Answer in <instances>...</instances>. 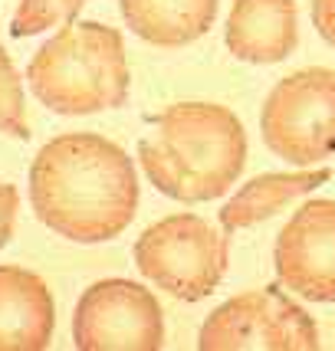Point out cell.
<instances>
[{
    "label": "cell",
    "mask_w": 335,
    "mask_h": 351,
    "mask_svg": "<svg viewBox=\"0 0 335 351\" xmlns=\"http://www.w3.org/2000/svg\"><path fill=\"white\" fill-rule=\"evenodd\" d=\"M135 161L95 132H66L46 141L30 165L36 220L73 243L115 240L138 214Z\"/></svg>",
    "instance_id": "6da1fadb"
},
{
    "label": "cell",
    "mask_w": 335,
    "mask_h": 351,
    "mask_svg": "<svg viewBox=\"0 0 335 351\" xmlns=\"http://www.w3.org/2000/svg\"><path fill=\"white\" fill-rule=\"evenodd\" d=\"M138 161L165 197L207 204L224 197L246 165L244 122L217 102H174L141 138Z\"/></svg>",
    "instance_id": "7a4b0ae2"
},
{
    "label": "cell",
    "mask_w": 335,
    "mask_h": 351,
    "mask_svg": "<svg viewBox=\"0 0 335 351\" xmlns=\"http://www.w3.org/2000/svg\"><path fill=\"white\" fill-rule=\"evenodd\" d=\"M33 95L56 115H95L128 102L125 40L115 27L62 23L27 66Z\"/></svg>",
    "instance_id": "3957f363"
},
{
    "label": "cell",
    "mask_w": 335,
    "mask_h": 351,
    "mask_svg": "<svg viewBox=\"0 0 335 351\" xmlns=\"http://www.w3.org/2000/svg\"><path fill=\"white\" fill-rule=\"evenodd\" d=\"M135 266L145 279L181 302L207 299L227 276L230 246L224 230L198 214H171L135 240Z\"/></svg>",
    "instance_id": "277c9868"
},
{
    "label": "cell",
    "mask_w": 335,
    "mask_h": 351,
    "mask_svg": "<svg viewBox=\"0 0 335 351\" xmlns=\"http://www.w3.org/2000/svg\"><path fill=\"white\" fill-rule=\"evenodd\" d=\"M263 145L296 168L335 154V69L309 66L276 82L259 112Z\"/></svg>",
    "instance_id": "5b68a950"
},
{
    "label": "cell",
    "mask_w": 335,
    "mask_h": 351,
    "mask_svg": "<svg viewBox=\"0 0 335 351\" xmlns=\"http://www.w3.org/2000/svg\"><path fill=\"white\" fill-rule=\"evenodd\" d=\"M200 351H316V319L279 286L240 292L217 306L198 332Z\"/></svg>",
    "instance_id": "8992f818"
},
{
    "label": "cell",
    "mask_w": 335,
    "mask_h": 351,
    "mask_svg": "<svg viewBox=\"0 0 335 351\" xmlns=\"http://www.w3.org/2000/svg\"><path fill=\"white\" fill-rule=\"evenodd\" d=\"M73 341L79 351H158L165 348V315L141 282L99 279L79 295Z\"/></svg>",
    "instance_id": "52a82bcc"
},
{
    "label": "cell",
    "mask_w": 335,
    "mask_h": 351,
    "mask_svg": "<svg viewBox=\"0 0 335 351\" xmlns=\"http://www.w3.org/2000/svg\"><path fill=\"white\" fill-rule=\"evenodd\" d=\"M279 282L309 302H335V200H305L273 246Z\"/></svg>",
    "instance_id": "ba28073f"
},
{
    "label": "cell",
    "mask_w": 335,
    "mask_h": 351,
    "mask_svg": "<svg viewBox=\"0 0 335 351\" xmlns=\"http://www.w3.org/2000/svg\"><path fill=\"white\" fill-rule=\"evenodd\" d=\"M224 43L237 60L253 66L290 60L299 43L296 0H233Z\"/></svg>",
    "instance_id": "9c48e42d"
},
{
    "label": "cell",
    "mask_w": 335,
    "mask_h": 351,
    "mask_svg": "<svg viewBox=\"0 0 335 351\" xmlns=\"http://www.w3.org/2000/svg\"><path fill=\"white\" fill-rule=\"evenodd\" d=\"M56 306L43 276L0 266V351H43L53 341Z\"/></svg>",
    "instance_id": "30bf717a"
},
{
    "label": "cell",
    "mask_w": 335,
    "mask_h": 351,
    "mask_svg": "<svg viewBox=\"0 0 335 351\" xmlns=\"http://www.w3.org/2000/svg\"><path fill=\"white\" fill-rule=\"evenodd\" d=\"M125 27L138 40L178 49L200 40L217 20L220 0H119Z\"/></svg>",
    "instance_id": "8fae6325"
},
{
    "label": "cell",
    "mask_w": 335,
    "mask_h": 351,
    "mask_svg": "<svg viewBox=\"0 0 335 351\" xmlns=\"http://www.w3.org/2000/svg\"><path fill=\"white\" fill-rule=\"evenodd\" d=\"M329 178H332L329 168L296 171V174H259L253 181H246L244 187L224 204L220 227H224V233L257 227L266 217H273L276 210H283L286 204H292L296 197L312 194V191L322 187Z\"/></svg>",
    "instance_id": "7c38bea8"
},
{
    "label": "cell",
    "mask_w": 335,
    "mask_h": 351,
    "mask_svg": "<svg viewBox=\"0 0 335 351\" xmlns=\"http://www.w3.org/2000/svg\"><path fill=\"white\" fill-rule=\"evenodd\" d=\"M86 3L89 0H20L10 33L14 36H33V33H43L49 27H62V23L76 20V14Z\"/></svg>",
    "instance_id": "4fadbf2b"
},
{
    "label": "cell",
    "mask_w": 335,
    "mask_h": 351,
    "mask_svg": "<svg viewBox=\"0 0 335 351\" xmlns=\"http://www.w3.org/2000/svg\"><path fill=\"white\" fill-rule=\"evenodd\" d=\"M0 132L10 138L27 141L30 125H27V102H23V79L16 73L10 53L0 46Z\"/></svg>",
    "instance_id": "5bb4252c"
},
{
    "label": "cell",
    "mask_w": 335,
    "mask_h": 351,
    "mask_svg": "<svg viewBox=\"0 0 335 351\" xmlns=\"http://www.w3.org/2000/svg\"><path fill=\"white\" fill-rule=\"evenodd\" d=\"M16 210H20V194H16V187L0 181V250L10 243V237H14Z\"/></svg>",
    "instance_id": "9a60e30c"
},
{
    "label": "cell",
    "mask_w": 335,
    "mask_h": 351,
    "mask_svg": "<svg viewBox=\"0 0 335 351\" xmlns=\"http://www.w3.org/2000/svg\"><path fill=\"white\" fill-rule=\"evenodd\" d=\"M312 23L322 40L335 49V0H312Z\"/></svg>",
    "instance_id": "2e32d148"
}]
</instances>
